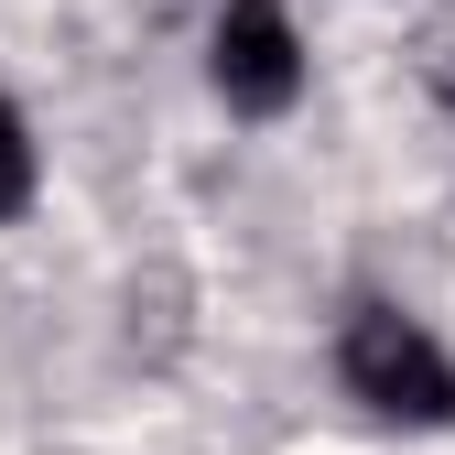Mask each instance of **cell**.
Here are the masks:
<instances>
[{
	"instance_id": "3957f363",
	"label": "cell",
	"mask_w": 455,
	"mask_h": 455,
	"mask_svg": "<svg viewBox=\"0 0 455 455\" xmlns=\"http://www.w3.org/2000/svg\"><path fill=\"white\" fill-rule=\"evenodd\" d=\"M33 206V141H22V108L0 98V217Z\"/></svg>"
},
{
	"instance_id": "6da1fadb",
	"label": "cell",
	"mask_w": 455,
	"mask_h": 455,
	"mask_svg": "<svg viewBox=\"0 0 455 455\" xmlns=\"http://www.w3.org/2000/svg\"><path fill=\"white\" fill-rule=\"evenodd\" d=\"M336 369H347V390L369 412H390V423H455V369H444V347L402 304H358L347 336H336Z\"/></svg>"
},
{
	"instance_id": "7a4b0ae2",
	"label": "cell",
	"mask_w": 455,
	"mask_h": 455,
	"mask_svg": "<svg viewBox=\"0 0 455 455\" xmlns=\"http://www.w3.org/2000/svg\"><path fill=\"white\" fill-rule=\"evenodd\" d=\"M206 76L228 108H250V120H282V108L304 98V44H293V12L282 0H228L217 12V54Z\"/></svg>"
}]
</instances>
